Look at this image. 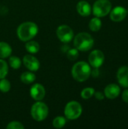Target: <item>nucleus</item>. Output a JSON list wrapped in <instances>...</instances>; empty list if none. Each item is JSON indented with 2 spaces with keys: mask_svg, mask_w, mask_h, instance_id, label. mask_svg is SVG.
I'll use <instances>...</instances> for the list:
<instances>
[{
  "mask_svg": "<svg viewBox=\"0 0 128 129\" xmlns=\"http://www.w3.org/2000/svg\"><path fill=\"white\" fill-rule=\"evenodd\" d=\"M38 32V25L34 22H24L21 23L17 29V35L20 40L27 42L32 40Z\"/></svg>",
  "mask_w": 128,
  "mask_h": 129,
  "instance_id": "f257e3e1",
  "label": "nucleus"
},
{
  "mask_svg": "<svg viewBox=\"0 0 128 129\" xmlns=\"http://www.w3.org/2000/svg\"><path fill=\"white\" fill-rule=\"evenodd\" d=\"M72 76L73 79L78 82H85L91 76V68L89 63L85 61H79L75 63L72 68Z\"/></svg>",
  "mask_w": 128,
  "mask_h": 129,
  "instance_id": "f03ea898",
  "label": "nucleus"
},
{
  "mask_svg": "<svg viewBox=\"0 0 128 129\" xmlns=\"http://www.w3.org/2000/svg\"><path fill=\"white\" fill-rule=\"evenodd\" d=\"M75 48L81 51H88L91 50L94 45V40L92 36L88 33H79L74 38Z\"/></svg>",
  "mask_w": 128,
  "mask_h": 129,
  "instance_id": "7ed1b4c3",
  "label": "nucleus"
},
{
  "mask_svg": "<svg viewBox=\"0 0 128 129\" xmlns=\"http://www.w3.org/2000/svg\"><path fill=\"white\" fill-rule=\"evenodd\" d=\"M30 113L34 120L37 122H41L48 117L49 109L46 104L41 101H38L32 106Z\"/></svg>",
  "mask_w": 128,
  "mask_h": 129,
  "instance_id": "20e7f679",
  "label": "nucleus"
},
{
  "mask_svg": "<svg viewBox=\"0 0 128 129\" xmlns=\"http://www.w3.org/2000/svg\"><path fill=\"white\" fill-rule=\"evenodd\" d=\"M82 113V107L78 101H70L66 104L64 109V115L67 119L75 120L78 119Z\"/></svg>",
  "mask_w": 128,
  "mask_h": 129,
  "instance_id": "39448f33",
  "label": "nucleus"
},
{
  "mask_svg": "<svg viewBox=\"0 0 128 129\" xmlns=\"http://www.w3.org/2000/svg\"><path fill=\"white\" fill-rule=\"evenodd\" d=\"M111 10L112 3L109 0H97L92 7L93 14L100 18L108 15Z\"/></svg>",
  "mask_w": 128,
  "mask_h": 129,
  "instance_id": "423d86ee",
  "label": "nucleus"
},
{
  "mask_svg": "<svg viewBox=\"0 0 128 129\" xmlns=\"http://www.w3.org/2000/svg\"><path fill=\"white\" fill-rule=\"evenodd\" d=\"M57 36L60 42L63 43H69L74 38V32L72 29L68 25H60L57 29Z\"/></svg>",
  "mask_w": 128,
  "mask_h": 129,
  "instance_id": "0eeeda50",
  "label": "nucleus"
},
{
  "mask_svg": "<svg viewBox=\"0 0 128 129\" xmlns=\"http://www.w3.org/2000/svg\"><path fill=\"white\" fill-rule=\"evenodd\" d=\"M105 55L103 52L99 49L92 51L88 57V62L90 66L93 68H100L104 63Z\"/></svg>",
  "mask_w": 128,
  "mask_h": 129,
  "instance_id": "6e6552de",
  "label": "nucleus"
},
{
  "mask_svg": "<svg viewBox=\"0 0 128 129\" xmlns=\"http://www.w3.org/2000/svg\"><path fill=\"white\" fill-rule=\"evenodd\" d=\"M127 15V9L122 6H116L109 12L110 19L113 22H121L123 21Z\"/></svg>",
  "mask_w": 128,
  "mask_h": 129,
  "instance_id": "1a4fd4ad",
  "label": "nucleus"
},
{
  "mask_svg": "<svg viewBox=\"0 0 128 129\" xmlns=\"http://www.w3.org/2000/svg\"><path fill=\"white\" fill-rule=\"evenodd\" d=\"M23 63L29 71L32 72L38 71L40 68L39 60L31 54H26L23 57Z\"/></svg>",
  "mask_w": 128,
  "mask_h": 129,
  "instance_id": "9d476101",
  "label": "nucleus"
},
{
  "mask_svg": "<svg viewBox=\"0 0 128 129\" xmlns=\"http://www.w3.org/2000/svg\"><path fill=\"white\" fill-rule=\"evenodd\" d=\"M29 93L31 98L33 100L36 101H42L45 96V89L42 85L39 83H36L31 87L29 90Z\"/></svg>",
  "mask_w": 128,
  "mask_h": 129,
  "instance_id": "9b49d317",
  "label": "nucleus"
},
{
  "mask_svg": "<svg viewBox=\"0 0 128 129\" xmlns=\"http://www.w3.org/2000/svg\"><path fill=\"white\" fill-rule=\"evenodd\" d=\"M103 93L106 98L109 100H114L119 96L121 93V88L118 85L112 83L106 85V87L104 88Z\"/></svg>",
  "mask_w": 128,
  "mask_h": 129,
  "instance_id": "f8f14e48",
  "label": "nucleus"
},
{
  "mask_svg": "<svg viewBox=\"0 0 128 129\" xmlns=\"http://www.w3.org/2000/svg\"><path fill=\"white\" fill-rule=\"evenodd\" d=\"M117 80L119 83V85L124 88H128V67L127 66H122L121 67L116 74Z\"/></svg>",
  "mask_w": 128,
  "mask_h": 129,
  "instance_id": "ddd939ff",
  "label": "nucleus"
},
{
  "mask_svg": "<svg viewBox=\"0 0 128 129\" xmlns=\"http://www.w3.org/2000/svg\"><path fill=\"white\" fill-rule=\"evenodd\" d=\"M77 12L82 17H88L92 12V8L89 2L84 0H81L78 2L76 5Z\"/></svg>",
  "mask_w": 128,
  "mask_h": 129,
  "instance_id": "4468645a",
  "label": "nucleus"
},
{
  "mask_svg": "<svg viewBox=\"0 0 128 129\" xmlns=\"http://www.w3.org/2000/svg\"><path fill=\"white\" fill-rule=\"evenodd\" d=\"M12 48L11 45L5 42H0V58L5 59L11 55Z\"/></svg>",
  "mask_w": 128,
  "mask_h": 129,
  "instance_id": "2eb2a0df",
  "label": "nucleus"
},
{
  "mask_svg": "<svg viewBox=\"0 0 128 129\" xmlns=\"http://www.w3.org/2000/svg\"><path fill=\"white\" fill-rule=\"evenodd\" d=\"M35 79H36V76L32 71L24 72L20 76L21 82L24 84H26V85H29V84L33 83Z\"/></svg>",
  "mask_w": 128,
  "mask_h": 129,
  "instance_id": "dca6fc26",
  "label": "nucleus"
},
{
  "mask_svg": "<svg viewBox=\"0 0 128 129\" xmlns=\"http://www.w3.org/2000/svg\"><path fill=\"white\" fill-rule=\"evenodd\" d=\"M25 48L26 50L29 53V54H36L39 51L40 46L39 44L35 42V41H27L26 44L25 45Z\"/></svg>",
  "mask_w": 128,
  "mask_h": 129,
  "instance_id": "f3484780",
  "label": "nucleus"
},
{
  "mask_svg": "<svg viewBox=\"0 0 128 129\" xmlns=\"http://www.w3.org/2000/svg\"><path fill=\"white\" fill-rule=\"evenodd\" d=\"M88 26H89V29L92 32H97V31H99L101 29L102 21L100 19V17H93L90 20L89 24H88Z\"/></svg>",
  "mask_w": 128,
  "mask_h": 129,
  "instance_id": "a211bd4d",
  "label": "nucleus"
},
{
  "mask_svg": "<svg viewBox=\"0 0 128 129\" xmlns=\"http://www.w3.org/2000/svg\"><path fill=\"white\" fill-rule=\"evenodd\" d=\"M66 123V118L64 116H58L56 118H54L52 122L53 126L55 128L58 129L63 128Z\"/></svg>",
  "mask_w": 128,
  "mask_h": 129,
  "instance_id": "6ab92c4d",
  "label": "nucleus"
},
{
  "mask_svg": "<svg viewBox=\"0 0 128 129\" xmlns=\"http://www.w3.org/2000/svg\"><path fill=\"white\" fill-rule=\"evenodd\" d=\"M95 89L91 87H88L84 88L81 92V97L84 100H88L92 98L94 94Z\"/></svg>",
  "mask_w": 128,
  "mask_h": 129,
  "instance_id": "aec40b11",
  "label": "nucleus"
},
{
  "mask_svg": "<svg viewBox=\"0 0 128 129\" xmlns=\"http://www.w3.org/2000/svg\"><path fill=\"white\" fill-rule=\"evenodd\" d=\"M8 73V66L5 60L0 58V79H4Z\"/></svg>",
  "mask_w": 128,
  "mask_h": 129,
  "instance_id": "412c9836",
  "label": "nucleus"
},
{
  "mask_svg": "<svg viewBox=\"0 0 128 129\" xmlns=\"http://www.w3.org/2000/svg\"><path fill=\"white\" fill-rule=\"evenodd\" d=\"M8 62H9V64H10L11 67L13 68L14 70H17L21 66V60L17 56H11V55L9 57Z\"/></svg>",
  "mask_w": 128,
  "mask_h": 129,
  "instance_id": "4be33fe9",
  "label": "nucleus"
},
{
  "mask_svg": "<svg viewBox=\"0 0 128 129\" xmlns=\"http://www.w3.org/2000/svg\"><path fill=\"white\" fill-rule=\"evenodd\" d=\"M11 83L5 78L0 79V91L3 93H7L11 89Z\"/></svg>",
  "mask_w": 128,
  "mask_h": 129,
  "instance_id": "5701e85b",
  "label": "nucleus"
},
{
  "mask_svg": "<svg viewBox=\"0 0 128 129\" xmlns=\"http://www.w3.org/2000/svg\"><path fill=\"white\" fill-rule=\"evenodd\" d=\"M79 52L77 48H69L68 51L66 52L67 58L70 60H75L78 57Z\"/></svg>",
  "mask_w": 128,
  "mask_h": 129,
  "instance_id": "b1692460",
  "label": "nucleus"
},
{
  "mask_svg": "<svg viewBox=\"0 0 128 129\" xmlns=\"http://www.w3.org/2000/svg\"><path fill=\"white\" fill-rule=\"evenodd\" d=\"M6 128L8 129H23L24 125L17 121H12L8 123V125L6 126Z\"/></svg>",
  "mask_w": 128,
  "mask_h": 129,
  "instance_id": "393cba45",
  "label": "nucleus"
},
{
  "mask_svg": "<svg viewBox=\"0 0 128 129\" xmlns=\"http://www.w3.org/2000/svg\"><path fill=\"white\" fill-rule=\"evenodd\" d=\"M94 97L98 101H103L105 98V95L104 93L101 92V91H95L94 92Z\"/></svg>",
  "mask_w": 128,
  "mask_h": 129,
  "instance_id": "a878e982",
  "label": "nucleus"
},
{
  "mask_svg": "<svg viewBox=\"0 0 128 129\" xmlns=\"http://www.w3.org/2000/svg\"><path fill=\"white\" fill-rule=\"evenodd\" d=\"M121 98H122V100L124 102H125L126 104H128V89L124 90V91L122 92Z\"/></svg>",
  "mask_w": 128,
  "mask_h": 129,
  "instance_id": "bb28decb",
  "label": "nucleus"
},
{
  "mask_svg": "<svg viewBox=\"0 0 128 129\" xmlns=\"http://www.w3.org/2000/svg\"><path fill=\"white\" fill-rule=\"evenodd\" d=\"M99 73H100V72H99L98 68H94V70H91V75H92V76H94V77H97L99 76Z\"/></svg>",
  "mask_w": 128,
  "mask_h": 129,
  "instance_id": "cd10ccee",
  "label": "nucleus"
},
{
  "mask_svg": "<svg viewBox=\"0 0 128 129\" xmlns=\"http://www.w3.org/2000/svg\"><path fill=\"white\" fill-rule=\"evenodd\" d=\"M127 14H128V9H127Z\"/></svg>",
  "mask_w": 128,
  "mask_h": 129,
  "instance_id": "c85d7f7f",
  "label": "nucleus"
}]
</instances>
